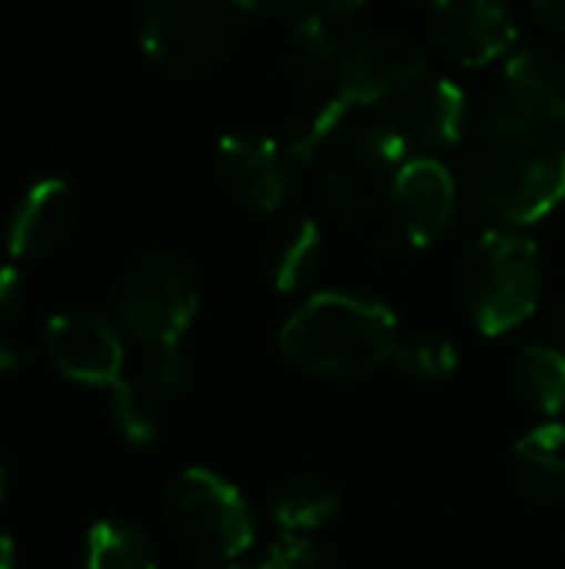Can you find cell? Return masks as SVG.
<instances>
[{
	"mask_svg": "<svg viewBox=\"0 0 565 569\" xmlns=\"http://www.w3.org/2000/svg\"><path fill=\"white\" fill-rule=\"evenodd\" d=\"M3 490H7V453L0 447V497H3Z\"/></svg>",
	"mask_w": 565,
	"mask_h": 569,
	"instance_id": "obj_35",
	"label": "cell"
},
{
	"mask_svg": "<svg viewBox=\"0 0 565 569\" xmlns=\"http://www.w3.org/2000/svg\"><path fill=\"white\" fill-rule=\"evenodd\" d=\"M516 397L543 417H556L565 410V353L553 343H533L519 350L509 370Z\"/></svg>",
	"mask_w": 565,
	"mask_h": 569,
	"instance_id": "obj_17",
	"label": "cell"
},
{
	"mask_svg": "<svg viewBox=\"0 0 565 569\" xmlns=\"http://www.w3.org/2000/svg\"><path fill=\"white\" fill-rule=\"evenodd\" d=\"M513 480L543 500H565V423H543L509 450Z\"/></svg>",
	"mask_w": 565,
	"mask_h": 569,
	"instance_id": "obj_15",
	"label": "cell"
},
{
	"mask_svg": "<svg viewBox=\"0 0 565 569\" xmlns=\"http://www.w3.org/2000/svg\"><path fill=\"white\" fill-rule=\"evenodd\" d=\"M546 343H553L559 353H565V307L553 317V323H549V333H546Z\"/></svg>",
	"mask_w": 565,
	"mask_h": 569,
	"instance_id": "obj_31",
	"label": "cell"
},
{
	"mask_svg": "<svg viewBox=\"0 0 565 569\" xmlns=\"http://www.w3.org/2000/svg\"><path fill=\"white\" fill-rule=\"evenodd\" d=\"M356 163L370 173H400L410 157V137L396 123H370L353 140Z\"/></svg>",
	"mask_w": 565,
	"mask_h": 569,
	"instance_id": "obj_24",
	"label": "cell"
},
{
	"mask_svg": "<svg viewBox=\"0 0 565 569\" xmlns=\"http://www.w3.org/2000/svg\"><path fill=\"white\" fill-rule=\"evenodd\" d=\"M77 217V197L67 180H37L17 203L7 230V250L13 260H43L70 233Z\"/></svg>",
	"mask_w": 565,
	"mask_h": 569,
	"instance_id": "obj_12",
	"label": "cell"
},
{
	"mask_svg": "<svg viewBox=\"0 0 565 569\" xmlns=\"http://www.w3.org/2000/svg\"><path fill=\"white\" fill-rule=\"evenodd\" d=\"M223 190L250 213H280L296 190L290 157L276 143L250 133H226L213 153Z\"/></svg>",
	"mask_w": 565,
	"mask_h": 569,
	"instance_id": "obj_8",
	"label": "cell"
},
{
	"mask_svg": "<svg viewBox=\"0 0 565 569\" xmlns=\"http://www.w3.org/2000/svg\"><path fill=\"white\" fill-rule=\"evenodd\" d=\"M316 197L326 207V213L336 217V220H343V223H363L366 220V210H370L366 193L356 183V177H350L343 170L323 173L320 183H316Z\"/></svg>",
	"mask_w": 565,
	"mask_h": 569,
	"instance_id": "obj_27",
	"label": "cell"
},
{
	"mask_svg": "<svg viewBox=\"0 0 565 569\" xmlns=\"http://www.w3.org/2000/svg\"><path fill=\"white\" fill-rule=\"evenodd\" d=\"M320 3H326L333 13H340V17H346V13H356L366 0H320Z\"/></svg>",
	"mask_w": 565,
	"mask_h": 569,
	"instance_id": "obj_34",
	"label": "cell"
},
{
	"mask_svg": "<svg viewBox=\"0 0 565 569\" xmlns=\"http://www.w3.org/2000/svg\"><path fill=\"white\" fill-rule=\"evenodd\" d=\"M460 213L456 180L436 157H413L393 173L386 193V220L413 247H433L450 233Z\"/></svg>",
	"mask_w": 565,
	"mask_h": 569,
	"instance_id": "obj_7",
	"label": "cell"
},
{
	"mask_svg": "<svg viewBox=\"0 0 565 569\" xmlns=\"http://www.w3.org/2000/svg\"><path fill=\"white\" fill-rule=\"evenodd\" d=\"M23 363H27V350L20 343L7 340V337H0V377H10V373L23 370Z\"/></svg>",
	"mask_w": 565,
	"mask_h": 569,
	"instance_id": "obj_29",
	"label": "cell"
},
{
	"mask_svg": "<svg viewBox=\"0 0 565 569\" xmlns=\"http://www.w3.org/2000/svg\"><path fill=\"white\" fill-rule=\"evenodd\" d=\"M565 200V140L553 133L526 137L493 163L483 203L506 227H529Z\"/></svg>",
	"mask_w": 565,
	"mask_h": 569,
	"instance_id": "obj_6",
	"label": "cell"
},
{
	"mask_svg": "<svg viewBox=\"0 0 565 569\" xmlns=\"http://www.w3.org/2000/svg\"><path fill=\"white\" fill-rule=\"evenodd\" d=\"M87 569H157V550L137 523L100 520L87 533Z\"/></svg>",
	"mask_w": 565,
	"mask_h": 569,
	"instance_id": "obj_20",
	"label": "cell"
},
{
	"mask_svg": "<svg viewBox=\"0 0 565 569\" xmlns=\"http://www.w3.org/2000/svg\"><path fill=\"white\" fill-rule=\"evenodd\" d=\"M143 53L173 77H193L226 60L236 17L226 0H157L140 27Z\"/></svg>",
	"mask_w": 565,
	"mask_h": 569,
	"instance_id": "obj_5",
	"label": "cell"
},
{
	"mask_svg": "<svg viewBox=\"0 0 565 569\" xmlns=\"http://www.w3.org/2000/svg\"><path fill=\"white\" fill-rule=\"evenodd\" d=\"M47 353L53 367L73 383L113 390L123 380V343L100 313H53L47 323Z\"/></svg>",
	"mask_w": 565,
	"mask_h": 569,
	"instance_id": "obj_11",
	"label": "cell"
},
{
	"mask_svg": "<svg viewBox=\"0 0 565 569\" xmlns=\"http://www.w3.org/2000/svg\"><path fill=\"white\" fill-rule=\"evenodd\" d=\"M476 127H480V133L490 140V143H496V147H513V143H519V140H526V137H536L539 133V127L506 97V93H500V97H490L486 103H483V110H480V117H476Z\"/></svg>",
	"mask_w": 565,
	"mask_h": 569,
	"instance_id": "obj_26",
	"label": "cell"
},
{
	"mask_svg": "<svg viewBox=\"0 0 565 569\" xmlns=\"http://www.w3.org/2000/svg\"><path fill=\"white\" fill-rule=\"evenodd\" d=\"M533 10H536L553 30L565 33V0H533Z\"/></svg>",
	"mask_w": 565,
	"mask_h": 569,
	"instance_id": "obj_30",
	"label": "cell"
},
{
	"mask_svg": "<svg viewBox=\"0 0 565 569\" xmlns=\"http://www.w3.org/2000/svg\"><path fill=\"white\" fill-rule=\"evenodd\" d=\"M350 113H353V103L340 93L303 107L286 127V140H283L286 157L306 163V160H316L320 153H326L333 147V140L343 133Z\"/></svg>",
	"mask_w": 565,
	"mask_h": 569,
	"instance_id": "obj_19",
	"label": "cell"
},
{
	"mask_svg": "<svg viewBox=\"0 0 565 569\" xmlns=\"http://www.w3.org/2000/svg\"><path fill=\"white\" fill-rule=\"evenodd\" d=\"M470 100H466V90L446 77L433 80L420 100H416V110H413V130L416 137L433 147V150H450L456 147L466 130H470Z\"/></svg>",
	"mask_w": 565,
	"mask_h": 569,
	"instance_id": "obj_18",
	"label": "cell"
},
{
	"mask_svg": "<svg viewBox=\"0 0 565 569\" xmlns=\"http://www.w3.org/2000/svg\"><path fill=\"white\" fill-rule=\"evenodd\" d=\"M426 73V53L403 33L360 40L340 63V97L353 107H376L413 90Z\"/></svg>",
	"mask_w": 565,
	"mask_h": 569,
	"instance_id": "obj_9",
	"label": "cell"
},
{
	"mask_svg": "<svg viewBox=\"0 0 565 569\" xmlns=\"http://www.w3.org/2000/svg\"><path fill=\"white\" fill-rule=\"evenodd\" d=\"M433 43L463 67H486L516 43V17L506 0H433Z\"/></svg>",
	"mask_w": 565,
	"mask_h": 569,
	"instance_id": "obj_10",
	"label": "cell"
},
{
	"mask_svg": "<svg viewBox=\"0 0 565 569\" xmlns=\"http://www.w3.org/2000/svg\"><path fill=\"white\" fill-rule=\"evenodd\" d=\"M230 569H330V560L313 537L280 533L263 547H250L240 560L230 563Z\"/></svg>",
	"mask_w": 565,
	"mask_h": 569,
	"instance_id": "obj_23",
	"label": "cell"
},
{
	"mask_svg": "<svg viewBox=\"0 0 565 569\" xmlns=\"http://www.w3.org/2000/svg\"><path fill=\"white\" fill-rule=\"evenodd\" d=\"M170 537L200 563H233L256 543V527L243 493L213 470H183L163 500Z\"/></svg>",
	"mask_w": 565,
	"mask_h": 569,
	"instance_id": "obj_4",
	"label": "cell"
},
{
	"mask_svg": "<svg viewBox=\"0 0 565 569\" xmlns=\"http://www.w3.org/2000/svg\"><path fill=\"white\" fill-rule=\"evenodd\" d=\"M23 307V283L13 267H0V330H7Z\"/></svg>",
	"mask_w": 565,
	"mask_h": 569,
	"instance_id": "obj_28",
	"label": "cell"
},
{
	"mask_svg": "<svg viewBox=\"0 0 565 569\" xmlns=\"http://www.w3.org/2000/svg\"><path fill=\"white\" fill-rule=\"evenodd\" d=\"M117 310L130 337L143 347L157 390H180L186 380L180 347L200 310V280L193 263L173 250H150L137 257L120 280Z\"/></svg>",
	"mask_w": 565,
	"mask_h": 569,
	"instance_id": "obj_2",
	"label": "cell"
},
{
	"mask_svg": "<svg viewBox=\"0 0 565 569\" xmlns=\"http://www.w3.org/2000/svg\"><path fill=\"white\" fill-rule=\"evenodd\" d=\"M323 250H326V240L313 217L283 220L263 247V267H266L270 283L280 293H296L316 277L323 263Z\"/></svg>",
	"mask_w": 565,
	"mask_h": 569,
	"instance_id": "obj_14",
	"label": "cell"
},
{
	"mask_svg": "<svg viewBox=\"0 0 565 569\" xmlns=\"http://www.w3.org/2000/svg\"><path fill=\"white\" fill-rule=\"evenodd\" d=\"M340 13H333L326 3L306 7L293 23V40L300 47V57L310 63H326L340 50Z\"/></svg>",
	"mask_w": 565,
	"mask_h": 569,
	"instance_id": "obj_25",
	"label": "cell"
},
{
	"mask_svg": "<svg viewBox=\"0 0 565 569\" xmlns=\"http://www.w3.org/2000/svg\"><path fill=\"white\" fill-rule=\"evenodd\" d=\"M396 343V313L373 297L346 290L313 293L280 330L283 357L323 380H363L393 363Z\"/></svg>",
	"mask_w": 565,
	"mask_h": 569,
	"instance_id": "obj_1",
	"label": "cell"
},
{
	"mask_svg": "<svg viewBox=\"0 0 565 569\" xmlns=\"http://www.w3.org/2000/svg\"><path fill=\"white\" fill-rule=\"evenodd\" d=\"M503 93L539 127L565 123V60L553 50H516L506 60Z\"/></svg>",
	"mask_w": 565,
	"mask_h": 569,
	"instance_id": "obj_13",
	"label": "cell"
},
{
	"mask_svg": "<svg viewBox=\"0 0 565 569\" xmlns=\"http://www.w3.org/2000/svg\"><path fill=\"white\" fill-rule=\"evenodd\" d=\"M460 293L480 333L503 337L523 327L543 297L539 247L516 230L483 233L463 260Z\"/></svg>",
	"mask_w": 565,
	"mask_h": 569,
	"instance_id": "obj_3",
	"label": "cell"
},
{
	"mask_svg": "<svg viewBox=\"0 0 565 569\" xmlns=\"http://www.w3.org/2000/svg\"><path fill=\"white\" fill-rule=\"evenodd\" d=\"M340 513V490L320 477H290L270 497V517L280 533L313 537Z\"/></svg>",
	"mask_w": 565,
	"mask_h": 569,
	"instance_id": "obj_16",
	"label": "cell"
},
{
	"mask_svg": "<svg viewBox=\"0 0 565 569\" xmlns=\"http://www.w3.org/2000/svg\"><path fill=\"white\" fill-rule=\"evenodd\" d=\"M393 363L413 377V380H423V383H436V380H446L450 373H456L460 367V350L446 340V337H436V333H413V337H403L393 350Z\"/></svg>",
	"mask_w": 565,
	"mask_h": 569,
	"instance_id": "obj_21",
	"label": "cell"
},
{
	"mask_svg": "<svg viewBox=\"0 0 565 569\" xmlns=\"http://www.w3.org/2000/svg\"><path fill=\"white\" fill-rule=\"evenodd\" d=\"M110 393H113V423H117L120 437L133 447L157 443L163 420H160V410H157L150 390H143L140 383L123 377Z\"/></svg>",
	"mask_w": 565,
	"mask_h": 569,
	"instance_id": "obj_22",
	"label": "cell"
},
{
	"mask_svg": "<svg viewBox=\"0 0 565 569\" xmlns=\"http://www.w3.org/2000/svg\"><path fill=\"white\" fill-rule=\"evenodd\" d=\"M236 7H243V10H260V13H266V10H286V7H293L296 0H233Z\"/></svg>",
	"mask_w": 565,
	"mask_h": 569,
	"instance_id": "obj_32",
	"label": "cell"
},
{
	"mask_svg": "<svg viewBox=\"0 0 565 569\" xmlns=\"http://www.w3.org/2000/svg\"><path fill=\"white\" fill-rule=\"evenodd\" d=\"M0 569H17V553H13V540L10 533L0 527Z\"/></svg>",
	"mask_w": 565,
	"mask_h": 569,
	"instance_id": "obj_33",
	"label": "cell"
}]
</instances>
